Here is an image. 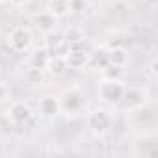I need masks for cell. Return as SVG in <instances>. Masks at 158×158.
Wrapping results in <instances>:
<instances>
[{
	"label": "cell",
	"mask_w": 158,
	"mask_h": 158,
	"mask_svg": "<svg viewBox=\"0 0 158 158\" xmlns=\"http://www.w3.org/2000/svg\"><path fill=\"white\" fill-rule=\"evenodd\" d=\"M8 93H10V91H8L6 84H4V82H0V101H4V99L8 97Z\"/></svg>",
	"instance_id": "cell-20"
},
{
	"label": "cell",
	"mask_w": 158,
	"mask_h": 158,
	"mask_svg": "<svg viewBox=\"0 0 158 158\" xmlns=\"http://www.w3.org/2000/svg\"><path fill=\"white\" fill-rule=\"evenodd\" d=\"M26 80H28L30 84H39V82H43V69L30 67L28 73H26Z\"/></svg>",
	"instance_id": "cell-17"
},
{
	"label": "cell",
	"mask_w": 158,
	"mask_h": 158,
	"mask_svg": "<svg viewBox=\"0 0 158 158\" xmlns=\"http://www.w3.org/2000/svg\"><path fill=\"white\" fill-rule=\"evenodd\" d=\"M54 15L52 13H48V11H41L37 17H35V24H37V28L39 30H43V32H52V28H54Z\"/></svg>",
	"instance_id": "cell-11"
},
{
	"label": "cell",
	"mask_w": 158,
	"mask_h": 158,
	"mask_svg": "<svg viewBox=\"0 0 158 158\" xmlns=\"http://www.w3.org/2000/svg\"><path fill=\"white\" fill-rule=\"evenodd\" d=\"M30 43H32V35H30V32H28L26 28H23V26L13 28V30L10 32V35H8V45H10V48L15 50V52H24V50H28Z\"/></svg>",
	"instance_id": "cell-4"
},
{
	"label": "cell",
	"mask_w": 158,
	"mask_h": 158,
	"mask_svg": "<svg viewBox=\"0 0 158 158\" xmlns=\"http://www.w3.org/2000/svg\"><path fill=\"white\" fill-rule=\"evenodd\" d=\"M127 61H128V54L121 47H115V48H110L108 50V63L117 65V67H125Z\"/></svg>",
	"instance_id": "cell-9"
},
{
	"label": "cell",
	"mask_w": 158,
	"mask_h": 158,
	"mask_svg": "<svg viewBox=\"0 0 158 158\" xmlns=\"http://www.w3.org/2000/svg\"><path fill=\"white\" fill-rule=\"evenodd\" d=\"M8 115H10V119L15 125H23V123H26L32 117V110L24 102H13L10 106V110H8Z\"/></svg>",
	"instance_id": "cell-7"
},
{
	"label": "cell",
	"mask_w": 158,
	"mask_h": 158,
	"mask_svg": "<svg viewBox=\"0 0 158 158\" xmlns=\"http://www.w3.org/2000/svg\"><path fill=\"white\" fill-rule=\"evenodd\" d=\"M132 119H134L136 123H145V121H149V119H152V110H149V108H141V106H138V108L134 110V114H132Z\"/></svg>",
	"instance_id": "cell-15"
},
{
	"label": "cell",
	"mask_w": 158,
	"mask_h": 158,
	"mask_svg": "<svg viewBox=\"0 0 158 158\" xmlns=\"http://www.w3.org/2000/svg\"><path fill=\"white\" fill-rule=\"evenodd\" d=\"M48 13L54 17H63L69 13V0H48Z\"/></svg>",
	"instance_id": "cell-10"
},
{
	"label": "cell",
	"mask_w": 158,
	"mask_h": 158,
	"mask_svg": "<svg viewBox=\"0 0 158 158\" xmlns=\"http://www.w3.org/2000/svg\"><path fill=\"white\" fill-rule=\"evenodd\" d=\"M123 99H125L127 104L134 106V104H139V99H143V93H141L139 89H125Z\"/></svg>",
	"instance_id": "cell-14"
},
{
	"label": "cell",
	"mask_w": 158,
	"mask_h": 158,
	"mask_svg": "<svg viewBox=\"0 0 158 158\" xmlns=\"http://www.w3.org/2000/svg\"><path fill=\"white\" fill-rule=\"evenodd\" d=\"M151 73H152V74H156V61H152V63H151Z\"/></svg>",
	"instance_id": "cell-22"
},
{
	"label": "cell",
	"mask_w": 158,
	"mask_h": 158,
	"mask_svg": "<svg viewBox=\"0 0 158 158\" xmlns=\"http://www.w3.org/2000/svg\"><path fill=\"white\" fill-rule=\"evenodd\" d=\"M61 43H65L61 34H52V32H48V37H47V48H54V47H60Z\"/></svg>",
	"instance_id": "cell-18"
},
{
	"label": "cell",
	"mask_w": 158,
	"mask_h": 158,
	"mask_svg": "<svg viewBox=\"0 0 158 158\" xmlns=\"http://www.w3.org/2000/svg\"><path fill=\"white\" fill-rule=\"evenodd\" d=\"M37 110H39V114H41L43 117H47V119L56 117V115L61 112V108H60V99H58V97H52V95H47V97H43V99L37 102Z\"/></svg>",
	"instance_id": "cell-6"
},
{
	"label": "cell",
	"mask_w": 158,
	"mask_h": 158,
	"mask_svg": "<svg viewBox=\"0 0 158 158\" xmlns=\"http://www.w3.org/2000/svg\"><path fill=\"white\" fill-rule=\"evenodd\" d=\"M88 10V0H69V13L80 15Z\"/></svg>",
	"instance_id": "cell-16"
},
{
	"label": "cell",
	"mask_w": 158,
	"mask_h": 158,
	"mask_svg": "<svg viewBox=\"0 0 158 158\" xmlns=\"http://www.w3.org/2000/svg\"><path fill=\"white\" fill-rule=\"evenodd\" d=\"M63 41L67 45H71V43H80V41H84V32L80 28H69L65 32V35H63Z\"/></svg>",
	"instance_id": "cell-13"
},
{
	"label": "cell",
	"mask_w": 158,
	"mask_h": 158,
	"mask_svg": "<svg viewBox=\"0 0 158 158\" xmlns=\"http://www.w3.org/2000/svg\"><path fill=\"white\" fill-rule=\"evenodd\" d=\"M10 2H11L13 6H24V4L28 2V0H10Z\"/></svg>",
	"instance_id": "cell-21"
},
{
	"label": "cell",
	"mask_w": 158,
	"mask_h": 158,
	"mask_svg": "<svg viewBox=\"0 0 158 158\" xmlns=\"http://www.w3.org/2000/svg\"><path fill=\"white\" fill-rule=\"evenodd\" d=\"M50 56L47 52V48H41V50H35L32 56H30V67H37V69H45L47 63H48Z\"/></svg>",
	"instance_id": "cell-12"
},
{
	"label": "cell",
	"mask_w": 158,
	"mask_h": 158,
	"mask_svg": "<svg viewBox=\"0 0 158 158\" xmlns=\"http://www.w3.org/2000/svg\"><path fill=\"white\" fill-rule=\"evenodd\" d=\"M114 125V114L110 110L104 108H97L88 115V127L95 132V134H104L112 128Z\"/></svg>",
	"instance_id": "cell-2"
},
{
	"label": "cell",
	"mask_w": 158,
	"mask_h": 158,
	"mask_svg": "<svg viewBox=\"0 0 158 158\" xmlns=\"http://www.w3.org/2000/svg\"><path fill=\"white\" fill-rule=\"evenodd\" d=\"M121 73H123V67H117V65H112V63H108L104 67V78H119Z\"/></svg>",
	"instance_id": "cell-19"
},
{
	"label": "cell",
	"mask_w": 158,
	"mask_h": 158,
	"mask_svg": "<svg viewBox=\"0 0 158 158\" xmlns=\"http://www.w3.org/2000/svg\"><path fill=\"white\" fill-rule=\"evenodd\" d=\"M65 61L69 69H82L89 63V54L86 48H69L65 54Z\"/></svg>",
	"instance_id": "cell-5"
},
{
	"label": "cell",
	"mask_w": 158,
	"mask_h": 158,
	"mask_svg": "<svg viewBox=\"0 0 158 158\" xmlns=\"http://www.w3.org/2000/svg\"><path fill=\"white\" fill-rule=\"evenodd\" d=\"M45 69H48V73H50L52 76H61V74H65V71H67L69 67H67L65 58L54 56V58H50V60H48V63H47V67H45Z\"/></svg>",
	"instance_id": "cell-8"
},
{
	"label": "cell",
	"mask_w": 158,
	"mask_h": 158,
	"mask_svg": "<svg viewBox=\"0 0 158 158\" xmlns=\"http://www.w3.org/2000/svg\"><path fill=\"white\" fill-rule=\"evenodd\" d=\"M123 93H125V86L119 78H104V80L99 84L97 88V95L102 102H119L123 99Z\"/></svg>",
	"instance_id": "cell-1"
},
{
	"label": "cell",
	"mask_w": 158,
	"mask_h": 158,
	"mask_svg": "<svg viewBox=\"0 0 158 158\" xmlns=\"http://www.w3.org/2000/svg\"><path fill=\"white\" fill-rule=\"evenodd\" d=\"M84 106V93L80 89H69L60 99V108L65 114H78Z\"/></svg>",
	"instance_id": "cell-3"
}]
</instances>
